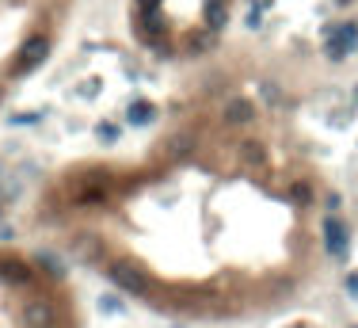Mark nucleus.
I'll return each instance as SVG.
<instances>
[{"label":"nucleus","instance_id":"nucleus-1","mask_svg":"<svg viewBox=\"0 0 358 328\" xmlns=\"http://www.w3.org/2000/svg\"><path fill=\"white\" fill-rule=\"evenodd\" d=\"M107 279H111V287L118 290V294H130V298H145L149 294L145 271H141L138 263H130V260H114L111 267H107Z\"/></svg>","mask_w":358,"mask_h":328},{"label":"nucleus","instance_id":"nucleus-2","mask_svg":"<svg viewBox=\"0 0 358 328\" xmlns=\"http://www.w3.org/2000/svg\"><path fill=\"white\" fill-rule=\"evenodd\" d=\"M324 248H328V256H332L335 263H347V256H350V229H347V222H343L339 214H328V218H324Z\"/></svg>","mask_w":358,"mask_h":328},{"label":"nucleus","instance_id":"nucleus-3","mask_svg":"<svg viewBox=\"0 0 358 328\" xmlns=\"http://www.w3.org/2000/svg\"><path fill=\"white\" fill-rule=\"evenodd\" d=\"M358 46V27L355 23H332L324 31V54L332 61H347V54Z\"/></svg>","mask_w":358,"mask_h":328},{"label":"nucleus","instance_id":"nucleus-4","mask_svg":"<svg viewBox=\"0 0 358 328\" xmlns=\"http://www.w3.org/2000/svg\"><path fill=\"white\" fill-rule=\"evenodd\" d=\"M46 58H50V39H46V34H31V39H27L23 46H19V54H16V65H12V73H16V76L34 73V69H39Z\"/></svg>","mask_w":358,"mask_h":328},{"label":"nucleus","instance_id":"nucleus-5","mask_svg":"<svg viewBox=\"0 0 358 328\" xmlns=\"http://www.w3.org/2000/svg\"><path fill=\"white\" fill-rule=\"evenodd\" d=\"M54 325V302L50 298H31L23 305V328H50Z\"/></svg>","mask_w":358,"mask_h":328},{"label":"nucleus","instance_id":"nucleus-6","mask_svg":"<svg viewBox=\"0 0 358 328\" xmlns=\"http://www.w3.org/2000/svg\"><path fill=\"white\" fill-rule=\"evenodd\" d=\"M236 156H240V168H248V172H260V168H267V145H263V141H255V138L240 141Z\"/></svg>","mask_w":358,"mask_h":328},{"label":"nucleus","instance_id":"nucleus-7","mask_svg":"<svg viewBox=\"0 0 358 328\" xmlns=\"http://www.w3.org/2000/svg\"><path fill=\"white\" fill-rule=\"evenodd\" d=\"M225 126H252L255 123V107L248 99H229L225 103Z\"/></svg>","mask_w":358,"mask_h":328},{"label":"nucleus","instance_id":"nucleus-8","mask_svg":"<svg viewBox=\"0 0 358 328\" xmlns=\"http://www.w3.org/2000/svg\"><path fill=\"white\" fill-rule=\"evenodd\" d=\"M0 279L4 283H16V287H23V283L34 279V267L27 260H8L4 267H0Z\"/></svg>","mask_w":358,"mask_h":328},{"label":"nucleus","instance_id":"nucleus-9","mask_svg":"<svg viewBox=\"0 0 358 328\" xmlns=\"http://www.w3.org/2000/svg\"><path fill=\"white\" fill-rule=\"evenodd\" d=\"M153 119H156V107L145 103V99H134V103L126 107V123L130 126H149Z\"/></svg>","mask_w":358,"mask_h":328},{"label":"nucleus","instance_id":"nucleus-10","mask_svg":"<svg viewBox=\"0 0 358 328\" xmlns=\"http://www.w3.org/2000/svg\"><path fill=\"white\" fill-rule=\"evenodd\" d=\"M206 23H210V31H221V27L229 23V4L225 0H206Z\"/></svg>","mask_w":358,"mask_h":328},{"label":"nucleus","instance_id":"nucleus-11","mask_svg":"<svg viewBox=\"0 0 358 328\" xmlns=\"http://www.w3.org/2000/svg\"><path fill=\"white\" fill-rule=\"evenodd\" d=\"M290 198H293V203H302V206H313L317 191H313L309 180H293V183H290Z\"/></svg>","mask_w":358,"mask_h":328},{"label":"nucleus","instance_id":"nucleus-12","mask_svg":"<svg viewBox=\"0 0 358 328\" xmlns=\"http://www.w3.org/2000/svg\"><path fill=\"white\" fill-rule=\"evenodd\" d=\"M81 256H84V263H103V245H99V240H92V245L81 248Z\"/></svg>","mask_w":358,"mask_h":328},{"label":"nucleus","instance_id":"nucleus-13","mask_svg":"<svg viewBox=\"0 0 358 328\" xmlns=\"http://www.w3.org/2000/svg\"><path fill=\"white\" fill-rule=\"evenodd\" d=\"M39 263L46 267V275H50V279H61V263H57L54 256H39Z\"/></svg>","mask_w":358,"mask_h":328},{"label":"nucleus","instance_id":"nucleus-14","mask_svg":"<svg viewBox=\"0 0 358 328\" xmlns=\"http://www.w3.org/2000/svg\"><path fill=\"white\" fill-rule=\"evenodd\" d=\"M96 134H99V141H114V138H118V126H114V123H99Z\"/></svg>","mask_w":358,"mask_h":328},{"label":"nucleus","instance_id":"nucleus-15","mask_svg":"<svg viewBox=\"0 0 358 328\" xmlns=\"http://www.w3.org/2000/svg\"><path fill=\"white\" fill-rule=\"evenodd\" d=\"M99 309L103 313H123V302H118L114 294H107V298H99Z\"/></svg>","mask_w":358,"mask_h":328},{"label":"nucleus","instance_id":"nucleus-16","mask_svg":"<svg viewBox=\"0 0 358 328\" xmlns=\"http://www.w3.org/2000/svg\"><path fill=\"white\" fill-rule=\"evenodd\" d=\"M39 111H19V115L16 119H12V123H16V126H34V123H39Z\"/></svg>","mask_w":358,"mask_h":328},{"label":"nucleus","instance_id":"nucleus-17","mask_svg":"<svg viewBox=\"0 0 358 328\" xmlns=\"http://www.w3.org/2000/svg\"><path fill=\"white\" fill-rule=\"evenodd\" d=\"M324 203H328V214H339V206H343V195H339V191H332V195H328Z\"/></svg>","mask_w":358,"mask_h":328},{"label":"nucleus","instance_id":"nucleus-18","mask_svg":"<svg viewBox=\"0 0 358 328\" xmlns=\"http://www.w3.org/2000/svg\"><path fill=\"white\" fill-rule=\"evenodd\" d=\"M347 294L358 298V271H350V275H347Z\"/></svg>","mask_w":358,"mask_h":328},{"label":"nucleus","instance_id":"nucleus-19","mask_svg":"<svg viewBox=\"0 0 358 328\" xmlns=\"http://www.w3.org/2000/svg\"><path fill=\"white\" fill-rule=\"evenodd\" d=\"M0 210H4V195H0Z\"/></svg>","mask_w":358,"mask_h":328},{"label":"nucleus","instance_id":"nucleus-20","mask_svg":"<svg viewBox=\"0 0 358 328\" xmlns=\"http://www.w3.org/2000/svg\"><path fill=\"white\" fill-rule=\"evenodd\" d=\"M355 99H358V84H355Z\"/></svg>","mask_w":358,"mask_h":328},{"label":"nucleus","instance_id":"nucleus-21","mask_svg":"<svg viewBox=\"0 0 358 328\" xmlns=\"http://www.w3.org/2000/svg\"><path fill=\"white\" fill-rule=\"evenodd\" d=\"M339 4H347V0H339Z\"/></svg>","mask_w":358,"mask_h":328}]
</instances>
